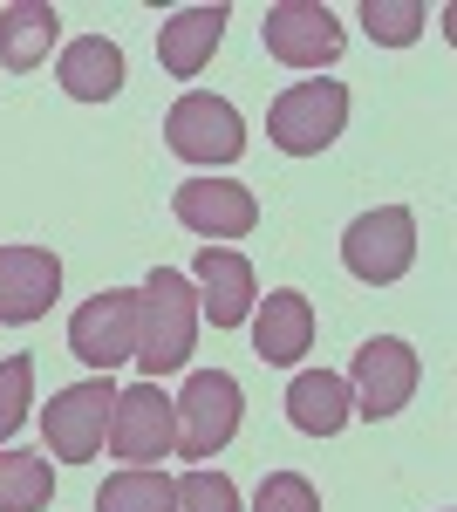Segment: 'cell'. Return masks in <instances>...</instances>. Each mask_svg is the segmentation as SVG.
Segmentation results:
<instances>
[{
	"instance_id": "20",
	"label": "cell",
	"mask_w": 457,
	"mask_h": 512,
	"mask_svg": "<svg viewBox=\"0 0 457 512\" xmlns=\"http://www.w3.org/2000/svg\"><path fill=\"white\" fill-rule=\"evenodd\" d=\"M55 499V472L35 451H7L0 444V512H48Z\"/></svg>"
},
{
	"instance_id": "7",
	"label": "cell",
	"mask_w": 457,
	"mask_h": 512,
	"mask_svg": "<svg viewBox=\"0 0 457 512\" xmlns=\"http://www.w3.org/2000/svg\"><path fill=\"white\" fill-rule=\"evenodd\" d=\"M417 376L423 362L410 342H396V335H376V342H362L355 349V369H348V403H355V417H396L410 396H417Z\"/></svg>"
},
{
	"instance_id": "22",
	"label": "cell",
	"mask_w": 457,
	"mask_h": 512,
	"mask_svg": "<svg viewBox=\"0 0 457 512\" xmlns=\"http://www.w3.org/2000/svg\"><path fill=\"white\" fill-rule=\"evenodd\" d=\"M28 403H35V362L28 355H7L0 362V444L28 424Z\"/></svg>"
},
{
	"instance_id": "19",
	"label": "cell",
	"mask_w": 457,
	"mask_h": 512,
	"mask_svg": "<svg viewBox=\"0 0 457 512\" xmlns=\"http://www.w3.org/2000/svg\"><path fill=\"white\" fill-rule=\"evenodd\" d=\"M178 499V478H164L157 465H123L116 478H103L96 512H171Z\"/></svg>"
},
{
	"instance_id": "5",
	"label": "cell",
	"mask_w": 457,
	"mask_h": 512,
	"mask_svg": "<svg viewBox=\"0 0 457 512\" xmlns=\"http://www.w3.org/2000/svg\"><path fill=\"white\" fill-rule=\"evenodd\" d=\"M171 410H178V451L185 458H219L239 431V417H246V396L226 369H198L185 383V396H171Z\"/></svg>"
},
{
	"instance_id": "13",
	"label": "cell",
	"mask_w": 457,
	"mask_h": 512,
	"mask_svg": "<svg viewBox=\"0 0 457 512\" xmlns=\"http://www.w3.org/2000/svg\"><path fill=\"white\" fill-rule=\"evenodd\" d=\"M198 315H212V328H246L253 321V301H260V287H253V267H246V253H232V246H205L198 253Z\"/></svg>"
},
{
	"instance_id": "16",
	"label": "cell",
	"mask_w": 457,
	"mask_h": 512,
	"mask_svg": "<svg viewBox=\"0 0 457 512\" xmlns=\"http://www.w3.org/2000/svg\"><path fill=\"white\" fill-rule=\"evenodd\" d=\"M55 82H62V96H76V103H110L116 89H123V48L103 35H82L62 48V62H55Z\"/></svg>"
},
{
	"instance_id": "11",
	"label": "cell",
	"mask_w": 457,
	"mask_h": 512,
	"mask_svg": "<svg viewBox=\"0 0 457 512\" xmlns=\"http://www.w3.org/2000/svg\"><path fill=\"white\" fill-rule=\"evenodd\" d=\"M171 212L198 239H246L260 226V198L246 192V185H232V178H191V185H178Z\"/></svg>"
},
{
	"instance_id": "3",
	"label": "cell",
	"mask_w": 457,
	"mask_h": 512,
	"mask_svg": "<svg viewBox=\"0 0 457 512\" xmlns=\"http://www.w3.org/2000/svg\"><path fill=\"white\" fill-rule=\"evenodd\" d=\"M342 267L362 280V287H389V280H403L410 267H417V219H410L403 205H376V212L348 219Z\"/></svg>"
},
{
	"instance_id": "15",
	"label": "cell",
	"mask_w": 457,
	"mask_h": 512,
	"mask_svg": "<svg viewBox=\"0 0 457 512\" xmlns=\"http://www.w3.org/2000/svg\"><path fill=\"white\" fill-rule=\"evenodd\" d=\"M226 7L212 0V7H185V14H171L164 28H157V62L171 69V76H198L205 62H212V48L226 35Z\"/></svg>"
},
{
	"instance_id": "21",
	"label": "cell",
	"mask_w": 457,
	"mask_h": 512,
	"mask_svg": "<svg viewBox=\"0 0 457 512\" xmlns=\"http://www.w3.org/2000/svg\"><path fill=\"white\" fill-rule=\"evenodd\" d=\"M423 21H430L423 0H362V28H369V41H382V48H410V41L423 35Z\"/></svg>"
},
{
	"instance_id": "12",
	"label": "cell",
	"mask_w": 457,
	"mask_h": 512,
	"mask_svg": "<svg viewBox=\"0 0 457 512\" xmlns=\"http://www.w3.org/2000/svg\"><path fill=\"white\" fill-rule=\"evenodd\" d=\"M62 294V260L48 246H0V321L28 328L55 308Z\"/></svg>"
},
{
	"instance_id": "9",
	"label": "cell",
	"mask_w": 457,
	"mask_h": 512,
	"mask_svg": "<svg viewBox=\"0 0 457 512\" xmlns=\"http://www.w3.org/2000/svg\"><path fill=\"white\" fill-rule=\"evenodd\" d=\"M110 451L123 465H157L178 451V410L157 383H137V390H116L110 410Z\"/></svg>"
},
{
	"instance_id": "2",
	"label": "cell",
	"mask_w": 457,
	"mask_h": 512,
	"mask_svg": "<svg viewBox=\"0 0 457 512\" xmlns=\"http://www.w3.org/2000/svg\"><path fill=\"white\" fill-rule=\"evenodd\" d=\"M348 123V89L335 76H307L294 89H280L267 110V137L287 158H321Z\"/></svg>"
},
{
	"instance_id": "1",
	"label": "cell",
	"mask_w": 457,
	"mask_h": 512,
	"mask_svg": "<svg viewBox=\"0 0 457 512\" xmlns=\"http://www.w3.org/2000/svg\"><path fill=\"white\" fill-rule=\"evenodd\" d=\"M191 342H198V294L178 267H157L137 287V369H144V383L185 369Z\"/></svg>"
},
{
	"instance_id": "23",
	"label": "cell",
	"mask_w": 457,
	"mask_h": 512,
	"mask_svg": "<svg viewBox=\"0 0 457 512\" xmlns=\"http://www.w3.org/2000/svg\"><path fill=\"white\" fill-rule=\"evenodd\" d=\"M171 512H239V485H232L226 472H185L178 478V499H171Z\"/></svg>"
},
{
	"instance_id": "14",
	"label": "cell",
	"mask_w": 457,
	"mask_h": 512,
	"mask_svg": "<svg viewBox=\"0 0 457 512\" xmlns=\"http://www.w3.org/2000/svg\"><path fill=\"white\" fill-rule=\"evenodd\" d=\"M314 349V301L294 294V287H280L267 301H253V355L273 362V369H287V362H301Z\"/></svg>"
},
{
	"instance_id": "18",
	"label": "cell",
	"mask_w": 457,
	"mask_h": 512,
	"mask_svg": "<svg viewBox=\"0 0 457 512\" xmlns=\"http://www.w3.org/2000/svg\"><path fill=\"white\" fill-rule=\"evenodd\" d=\"M287 417H294V431L307 437H335L355 417V403H348V376L335 369H307L294 376V390H287Z\"/></svg>"
},
{
	"instance_id": "17",
	"label": "cell",
	"mask_w": 457,
	"mask_h": 512,
	"mask_svg": "<svg viewBox=\"0 0 457 512\" xmlns=\"http://www.w3.org/2000/svg\"><path fill=\"white\" fill-rule=\"evenodd\" d=\"M62 35V14L48 7V0H14V7H0V69H14V76H28L48 62V48Z\"/></svg>"
},
{
	"instance_id": "4",
	"label": "cell",
	"mask_w": 457,
	"mask_h": 512,
	"mask_svg": "<svg viewBox=\"0 0 457 512\" xmlns=\"http://www.w3.org/2000/svg\"><path fill=\"white\" fill-rule=\"evenodd\" d=\"M110 410H116V383L110 376H89V383H69V390L48 396L41 410V431H48V451L62 465H89L110 437Z\"/></svg>"
},
{
	"instance_id": "24",
	"label": "cell",
	"mask_w": 457,
	"mask_h": 512,
	"mask_svg": "<svg viewBox=\"0 0 457 512\" xmlns=\"http://www.w3.org/2000/svg\"><path fill=\"white\" fill-rule=\"evenodd\" d=\"M253 512H321V492H314L301 472H267V485H260Z\"/></svg>"
},
{
	"instance_id": "10",
	"label": "cell",
	"mask_w": 457,
	"mask_h": 512,
	"mask_svg": "<svg viewBox=\"0 0 457 512\" xmlns=\"http://www.w3.org/2000/svg\"><path fill=\"white\" fill-rule=\"evenodd\" d=\"M69 349L89 362V369H103L110 376L116 362H130L137 355V287H103V294H89L69 321Z\"/></svg>"
},
{
	"instance_id": "8",
	"label": "cell",
	"mask_w": 457,
	"mask_h": 512,
	"mask_svg": "<svg viewBox=\"0 0 457 512\" xmlns=\"http://www.w3.org/2000/svg\"><path fill=\"white\" fill-rule=\"evenodd\" d=\"M260 41H267L273 62H287V69H328L342 55V21L321 0H273L267 21H260Z\"/></svg>"
},
{
	"instance_id": "6",
	"label": "cell",
	"mask_w": 457,
	"mask_h": 512,
	"mask_svg": "<svg viewBox=\"0 0 457 512\" xmlns=\"http://www.w3.org/2000/svg\"><path fill=\"white\" fill-rule=\"evenodd\" d=\"M164 144L185 164H232L246 151V123H239V110H232L226 96L185 89V96L171 103V117H164Z\"/></svg>"
}]
</instances>
